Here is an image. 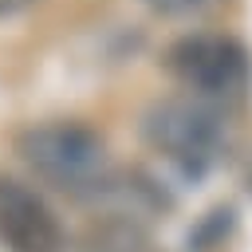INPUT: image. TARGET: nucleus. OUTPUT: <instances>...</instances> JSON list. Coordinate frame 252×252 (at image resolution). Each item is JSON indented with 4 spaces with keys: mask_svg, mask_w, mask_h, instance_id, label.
Wrapping results in <instances>:
<instances>
[{
    "mask_svg": "<svg viewBox=\"0 0 252 252\" xmlns=\"http://www.w3.org/2000/svg\"><path fill=\"white\" fill-rule=\"evenodd\" d=\"M232 224H236V209H232V205L209 209V213L197 220V228L189 232V252H209V248H217V244L232 232Z\"/></svg>",
    "mask_w": 252,
    "mask_h": 252,
    "instance_id": "6",
    "label": "nucleus"
},
{
    "mask_svg": "<svg viewBox=\"0 0 252 252\" xmlns=\"http://www.w3.org/2000/svg\"><path fill=\"white\" fill-rule=\"evenodd\" d=\"M35 0H0V20H8V16H20V12H28Z\"/></svg>",
    "mask_w": 252,
    "mask_h": 252,
    "instance_id": "8",
    "label": "nucleus"
},
{
    "mask_svg": "<svg viewBox=\"0 0 252 252\" xmlns=\"http://www.w3.org/2000/svg\"><path fill=\"white\" fill-rule=\"evenodd\" d=\"M142 4L150 12H158V16H189V12H201L213 0H142Z\"/></svg>",
    "mask_w": 252,
    "mask_h": 252,
    "instance_id": "7",
    "label": "nucleus"
},
{
    "mask_svg": "<svg viewBox=\"0 0 252 252\" xmlns=\"http://www.w3.org/2000/svg\"><path fill=\"white\" fill-rule=\"evenodd\" d=\"M16 154L43 185L71 201H94L114 185L102 134L75 118H47L24 126L16 134Z\"/></svg>",
    "mask_w": 252,
    "mask_h": 252,
    "instance_id": "1",
    "label": "nucleus"
},
{
    "mask_svg": "<svg viewBox=\"0 0 252 252\" xmlns=\"http://www.w3.org/2000/svg\"><path fill=\"white\" fill-rule=\"evenodd\" d=\"M142 142L181 177L201 181L224 154V114L189 94H169L142 114Z\"/></svg>",
    "mask_w": 252,
    "mask_h": 252,
    "instance_id": "3",
    "label": "nucleus"
},
{
    "mask_svg": "<svg viewBox=\"0 0 252 252\" xmlns=\"http://www.w3.org/2000/svg\"><path fill=\"white\" fill-rule=\"evenodd\" d=\"M0 244L8 252H67V232L55 209L8 173H0Z\"/></svg>",
    "mask_w": 252,
    "mask_h": 252,
    "instance_id": "4",
    "label": "nucleus"
},
{
    "mask_svg": "<svg viewBox=\"0 0 252 252\" xmlns=\"http://www.w3.org/2000/svg\"><path fill=\"white\" fill-rule=\"evenodd\" d=\"M79 252H154V240L134 213H106L83 228Z\"/></svg>",
    "mask_w": 252,
    "mask_h": 252,
    "instance_id": "5",
    "label": "nucleus"
},
{
    "mask_svg": "<svg viewBox=\"0 0 252 252\" xmlns=\"http://www.w3.org/2000/svg\"><path fill=\"white\" fill-rule=\"evenodd\" d=\"M165 71L185 87L189 98L220 114L232 106H244L252 91V55L232 35L189 32L173 39L165 47Z\"/></svg>",
    "mask_w": 252,
    "mask_h": 252,
    "instance_id": "2",
    "label": "nucleus"
}]
</instances>
